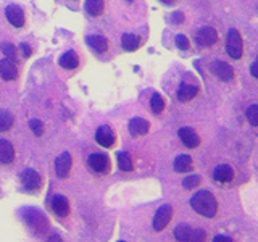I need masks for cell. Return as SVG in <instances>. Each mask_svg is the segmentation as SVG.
Instances as JSON below:
<instances>
[{
    "label": "cell",
    "instance_id": "5b68a950",
    "mask_svg": "<svg viewBox=\"0 0 258 242\" xmlns=\"http://www.w3.org/2000/svg\"><path fill=\"white\" fill-rule=\"evenodd\" d=\"M196 40L200 47H212L216 44V40H218V32L212 26H204L197 31Z\"/></svg>",
    "mask_w": 258,
    "mask_h": 242
},
{
    "label": "cell",
    "instance_id": "7c38bea8",
    "mask_svg": "<svg viewBox=\"0 0 258 242\" xmlns=\"http://www.w3.org/2000/svg\"><path fill=\"white\" fill-rule=\"evenodd\" d=\"M5 16L15 28H21L24 24V13L18 5H8L5 8Z\"/></svg>",
    "mask_w": 258,
    "mask_h": 242
},
{
    "label": "cell",
    "instance_id": "3957f363",
    "mask_svg": "<svg viewBox=\"0 0 258 242\" xmlns=\"http://www.w3.org/2000/svg\"><path fill=\"white\" fill-rule=\"evenodd\" d=\"M87 165L92 171L99 174H107L111 168V161L107 153H92L87 160Z\"/></svg>",
    "mask_w": 258,
    "mask_h": 242
},
{
    "label": "cell",
    "instance_id": "1f68e13d",
    "mask_svg": "<svg viewBox=\"0 0 258 242\" xmlns=\"http://www.w3.org/2000/svg\"><path fill=\"white\" fill-rule=\"evenodd\" d=\"M207 232L204 229H194V236L190 239V242H205Z\"/></svg>",
    "mask_w": 258,
    "mask_h": 242
},
{
    "label": "cell",
    "instance_id": "6da1fadb",
    "mask_svg": "<svg viewBox=\"0 0 258 242\" xmlns=\"http://www.w3.org/2000/svg\"><path fill=\"white\" fill-rule=\"evenodd\" d=\"M190 207L202 216L213 218L218 212V202L215 196L208 191H199L190 199Z\"/></svg>",
    "mask_w": 258,
    "mask_h": 242
},
{
    "label": "cell",
    "instance_id": "e575fe53",
    "mask_svg": "<svg viewBox=\"0 0 258 242\" xmlns=\"http://www.w3.org/2000/svg\"><path fill=\"white\" fill-rule=\"evenodd\" d=\"M213 242H232V239L228 237V236H223V234H220V236H215Z\"/></svg>",
    "mask_w": 258,
    "mask_h": 242
},
{
    "label": "cell",
    "instance_id": "d6986e66",
    "mask_svg": "<svg viewBox=\"0 0 258 242\" xmlns=\"http://www.w3.org/2000/svg\"><path fill=\"white\" fill-rule=\"evenodd\" d=\"M87 44L91 48H94L95 52H107V48H108V42H107V39H105L103 36H97V34H92V36H89L87 37Z\"/></svg>",
    "mask_w": 258,
    "mask_h": 242
},
{
    "label": "cell",
    "instance_id": "8992f818",
    "mask_svg": "<svg viewBox=\"0 0 258 242\" xmlns=\"http://www.w3.org/2000/svg\"><path fill=\"white\" fill-rule=\"evenodd\" d=\"M21 183H23V188L32 192V191H37L40 186H42V179H40V176L37 171H34V169H24V171L21 173Z\"/></svg>",
    "mask_w": 258,
    "mask_h": 242
},
{
    "label": "cell",
    "instance_id": "ac0fdd59",
    "mask_svg": "<svg viewBox=\"0 0 258 242\" xmlns=\"http://www.w3.org/2000/svg\"><path fill=\"white\" fill-rule=\"evenodd\" d=\"M174 171L177 173H187L192 169V158L190 155H185V153H181L174 158V163H173Z\"/></svg>",
    "mask_w": 258,
    "mask_h": 242
},
{
    "label": "cell",
    "instance_id": "ba28073f",
    "mask_svg": "<svg viewBox=\"0 0 258 242\" xmlns=\"http://www.w3.org/2000/svg\"><path fill=\"white\" fill-rule=\"evenodd\" d=\"M95 141L97 144H100L102 147L110 149L116 142V136L113 133V129L110 126H100L95 133Z\"/></svg>",
    "mask_w": 258,
    "mask_h": 242
},
{
    "label": "cell",
    "instance_id": "d6a6232c",
    "mask_svg": "<svg viewBox=\"0 0 258 242\" xmlns=\"http://www.w3.org/2000/svg\"><path fill=\"white\" fill-rule=\"evenodd\" d=\"M20 52L24 55V56H31V52H32V48L28 45V44H21L20 45Z\"/></svg>",
    "mask_w": 258,
    "mask_h": 242
},
{
    "label": "cell",
    "instance_id": "4fadbf2b",
    "mask_svg": "<svg viewBox=\"0 0 258 242\" xmlns=\"http://www.w3.org/2000/svg\"><path fill=\"white\" fill-rule=\"evenodd\" d=\"M52 210L55 212L56 216H60V218H64V216H68L70 215V202L68 199L64 197V196H55L52 199Z\"/></svg>",
    "mask_w": 258,
    "mask_h": 242
},
{
    "label": "cell",
    "instance_id": "2e32d148",
    "mask_svg": "<svg viewBox=\"0 0 258 242\" xmlns=\"http://www.w3.org/2000/svg\"><path fill=\"white\" fill-rule=\"evenodd\" d=\"M232 177H234V171L229 165H220L213 171V179L218 183H229L232 181Z\"/></svg>",
    "mask_w": 258,
    "mask_h": 242
},
{
    "label": "cell",
    "instance_id": "44dd1931",
    "mask_svg": "<svg viewBox=\"0 0 258 242\" xmlns=\"http://www.w3.org/2000/svg\"><path fill=\"white\" fill-rule=\"evenodd\" d=\"M194 236V229L190 228L189 224H179V226H176V229H174V237L177 242H190Z\"/></svg>",
    "mask_w": 258,
    "mask_h": 242
},
{
    "label": "cell",
    "instance_id": "4dcf8cb0",
    "mask_svg": "<svg viewBox=\"0 0 258 242\" xmlns=\"http://www.w3.org/2000/svg\"><path fill=\"white\" fill-rule=\"evenodd\" d=\"M176 47L177 48H181V50H187L189 48V39L179 34V36H176Z\"/></svg>",
    "mask_w": 258,
    "mask_h": 242
},
{
    "label": "cell",
    "instance_id": "30bf717a",
    "mask_svg": "<svg viewBox=\"0 0 258 242\" xmlns=\"http://www.w3.org/2000/svg\"><path fill=\"white\" fill-rule=\"evenodd\" d=\"M0 76L4 81H15L18 78V68L16 63L10 58H4L0 62Z\"/></svg>",
    "mask_w": 258,
    "mask_h": 242
},
{
    "label": "cell",
    "instance_id": "8d00e7d4",
    "mask_svg": "<svg viewBox=\"0 0 258 242\" xmlns=\"http://www.w3.org/2000/svg\"><path fill=\"white\" fill-rule=\"evenodd\" d=\"M126 2H133V0H126Z\"/></svg>",
    "mask_w": 258,
    "mask_h": 242
},
{
    "label": "cell",
    "instance_id": "d4e9b609",
    "mask_svg": "<svg viewBox=\"0 0 258 242\" xmlns=\"http://www.w3.org/2000/svg\"><path fill=\"white\" fill-rule=\"evenodd\" d=\"M150 108H152V111L153 113H161L165 110V100H163V97H161L160 94H153L152 95V99H150Z\"/></svg>",
    "mask_w": 258,
    "mask_h": 242
},
{
    "label": "cell",
    "instance_id": "ffe728a7",
    "mask_svg": "<svg viewBox=\"0 0 258 242\" xmlns=\"http://www.w3.org/2000/svg\"><path fill=\"white\" fill-rule=\"evenodd\" d=\"M78 65H79V56L73 50L63 53L60 56V67L64 68V70H75Z\"/></svg>",
    "mask_w": 258,
    "mask_h": 242
},
{
    "label": "cell",
    "instance_id": "836d02e7",
    "mask_svg": "<svg viewBox=\"0 0 258 242\" xmlns=\"http://www.w3.org/2000/svg\"><path fill=\"white\" fill-rule=\"evenodd\" d=\"M250 73H252V76L258 79V56L255 58V62L252 63V67H250Z\"/></svg>",
    "mask_w": 258,
    "mask_h": 242
},
{
    "label": "cell",
    "instance_id": "f546056e",
    "mask_svg": "<svg viewBox=\"0 0 258 242\" xmlns=\"http://www.w3.org/2000/svg\"><path fill=\"white\" fill-rule=\"evenodd\" d=\"M29 128L36 136H42V133H44V125H42V121H39V119H31Z\"/></svg>",
    "mask_w": 258,
    "mask_h": 242
},
{
    "label": "cell",
    "instance_id": "74e56055",
    "mask_svg": "<svg viewBox=\"0 0 258 242\" xmlns=\"http://www.w3.org/2000/svg\"><path fill=\"white\" fill-rule=\"evenodd\" d=\"M119 242H123V240H119Z\"/></svg>",
    "mask_w": 258,
    "mask_h": 242
},
{
    "label": "cell",
    "instance_id": "4316f807",
    "mask_svg": "<svg viewBox=\"0 0 258 242\" xmlns=\"http://www.w3.org/2000/svg\"><path fill=\"white\" fill-rule=\"evenodd\" d=\"M0 50L4 52L5 55V58H10V60H16V56H18V53H16V48L12 45V44H8V42H4V44H0Z\"/></svg>",
    "mask_w": 258,
    "mask_h": 242
},
{
    "label": "cell",
    "instance_id": "8fae6325",
    "mask_svg": "<svg viewBox=\"0 0 258 242\" xmlns=\"http://www.w3.org/2000/svg\"><path fill=\"white\" fill-rule=\"evenodd\" d=\"M177 134H179V139L182 141V144L185 145V147H189V149L199 147L200 137H199V134L196 131H194V129H190V128H181Z\"/></svg>",
    "mask_w": 258,
    "mask_h": 242
},
{
    "label": "cell",
    "instance_id": "484cf974",
    "mask_svg": "<svg viewBox=\"0 0 258 242\" xmlns=\"http://www.w3.org/2000/svg\"><path fill=\"white\" fill-rule=\"evenodd\" d=\"M116 158H118V166L123 169V171H131V169H133V161H131V158H129L127 153L118 152Z\"/></svg>",
    "mask_w": 258,
    "mask_h": 242
},
{
    "label": "cell",
    "instance_id": "f1b7e54d",
    "mask_svg": "<svg viewBox=\"0 0 258 242\" xmlns=\"http://www.w3.org/2000/svg\"><path fill=\"white\" fill-rule=\"evenodd\" d=\"M202 181V177L200 176H187L185 179L182 181V186H184V189H194V188H197V186L200 184Z\"/></svg>",
    "mask_w": 258,
    "mask_h": 242
},
{
    "label": "cell",
    "instance_id": "9c48e42d",
    "mask_svg": "<svg viewBox=\"0 0 258 242\" xmlns=\"http://www.w3.org/2000/svg\"><path fill=\"white\" fill-rule=\"evenodd\" d=\"M71 165H73V160H71V155L68 152H63L61 155L56 157L55 160V171L58 174V177H68L70 176V171H71Z\"/></svg>",
    "mask_w": 258,
    "mask_h": 242
},
{
    "label": "cell",
    "instance_id": "52a82bcc",
    "mask_svg": "<svg viewBox=\"0 0 258 242\" xmlns=\"http://www.w3.org/2000/svg\"><path fill=\"white\" fill-rule=\"evenodd\" d=\"M210 70H212V73L218 79L224 81V83H229V81L234 79V70L226 62H213L210 65Z\"/></svg>",
    "mask_w": 258,
    "mask_h": 242
},
{
    "label": "cell",
    "instance_id": "7402d4cb",
    "mask_svg": "<svg viewBox=\"0 0 258 242\" xmlns=\"http://www.w3.org/2000/svg\"><path fill=\"white\" fill-rule=\"evenodd\" d=\"M121 45H123V48L126 52H134L139 48L141 40L134 34H124L123 37H121Z\"/></svg>",
    "mask_w": 258,
    "mask_h": 242
},
{
    "label": "cell",
    "instance_id": "83f0119b",
    "mask_svg": "<svg viewBox=\"0 0 258 242\" xmlns=\"http://www.w3.org/2000/svg\"><path fill=\"white\" fill-rule=\"evenodd\" d=\"M247 119L250 121V125L258 126V105H250L247 108Z\"/></svg>",
    "mask_w": 258,
    "mask_h": 242
},
{
    "label": "cell",
    "instance_id": "7a4b0ae2",
    "mask_svg": "<svg viewBox=\"0 0 258 242\" xmlns=\"http://www.w3.org/2000/svg\"><path fill=\"white\" fill-rule=\"evenodd\" d=\"M226 52L234 60H239L244 52V42H242V36L237 29L228 31V39H226Z\"/></svg>",
    "mask_w": 258,
    "mask_h": 242
},
{
    "label": "cell",
    "instance_id": "277c9868",
    "mask_svg": "<svg viewBox=\"0 0 258 242\" xmlns=\"http://www.w3.org/2000/svg\"><path fill=\"white\" fill-rule=\"evenodd\" d=\"M173 216V207L171 205H163L157 210L155 216H153V229L155 231H163L168 223L171 221Z\"/></svg>",
    "mask_w": 258,
    "mask_h": 242
},
{
    "label": "cell",
    "instance_id": "9a60e30c",
    "mask_svg": "<svg viewBox=\"0 0 258 242\" xmlns=\"http://www.w3.org/2000/svg\"><path fill=\"white\" fill-rule=\"evenodd\" d=\"M15 160V149L10 141L0 139V163L8 165Z\"/></svg>",
    "mask_w": 258,
    "mask_h": 242
},
{
    "label": "cell",
    "instance_id": "d590c367",
    "mask_svg": "<svg viewBox=\"0 0 258 242\" xmlns=\"http://www.w3.org/2000/svg\"><path fill=\"white\" fill-rule=\"evenodd\" d=\"M48 242H63V240H61V237L58 236V234H53V236L48 237Z\"/></svg>",
    "mask_w": 258,
    "mask_h": 242
},
{
    "label": "cell",
    "instance_id": "5bb4252c",
    "mask_svg": "<svg viewBox=\"0 0 258 242\" xmlns=\"http://www.w3.org/2000/svg\"><path fill=\"white\" fill-rule=\"evenodd\" d=\"M149 129H150V123L147 119H144V118L136 116V118H133L131 121H129V133H131L134 137L147 134Z\"/></svg>",
    "mask_w": 258,
    "mask_h": 242
},
{
    "label": "cell",
    "instance_id": "603a6c76",
    "mask_svg": "<svg viewBox=\"0 0 258 242\" xmlns=\"http://www.w3.org/2000/svg\"><path fill=\"white\" fill-rule=\"evenodd\" d=\"M86 12L91 16H99L103 12V0H86Z\"/></svg>",
    "mask_w": 258,
    "mask_h": 242
},
{
    "label": "cell",
    "instance_id": "cb8c5ba5",
    "mask_svg": "<svg viewBox=\"0 0 258 242\" xmlns=\"http://www.w3.org/2000/svg\"><path fill=\"white\" fill-rule=\"evenodd\" d=\"M13 126V116L10 111L7 110H0V133L8 131Z\"/></svg>",
    "mask_w": 258,
    "mask_h": 242
},
{
    "label": "cell",
    "instance_id": "e0dca14e",
    "mask_svg": "<svg viewBox=\"0 0 258 242\" xmlns=\"http://www.w3.org/2000/svg\"><path fill=\"white\" fill-rule=\"evenodd\" d=\"M197 92H199L197 86L189 84V83H182L179 86V91H177V99H179L181 102H189L197 95Z\"/></svg>",
    "mask_w": 258,
    "mask_h": 242
}]
</instances>
